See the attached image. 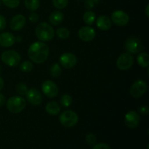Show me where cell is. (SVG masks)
<instances>
[{"mask_svg": "<svg viewBox=\"0 0 149 149\" xmlns=\"http://www.w3.org/2000/svg\"><path fill=\"white\" fill-rule=\"evenodd\" d=\"M49 47L42 42H36L32 44L28 50V55L35 63H42L49 55Z\"/></svg>", "mask_w": 149, "mask_h": 149, "instance_id": "6da1fadb", "label": "cell"}, {"mask_svg": "<svg viewBox=\"0 0 149 149\" xmlns=\"http://www.w3.org/2000/svg\"><path fill=\"white\" fill-rule=\"evenodd\" d=\"M36 36L42 42H49L55 36V31L53 28L47 23H39L35 30Z\"/></svg>", "mask_w": 149, "mask_h": 149, "instance_id": "7a4b0ae2", "label": "cell"}, {"mask_svg": "<svg viewBox=\"0 0 149 149\" xmlns=\"http://www.w3.org/2000/svg\"><path fill=\"white\" fill-rule=\"evenodd\" d=\"M26 106V101L21 96H13L7 101V108L11 113H18L23 111Z\"/></svg>", "mask_w": 149, "mask_h": 149, "instance_id": "3957f363", "label": "cell"}, {"mask_svg": "<svg viewBox=\"0 0 149 149\" xmlns=\"http://www.w3.org/2000/svg\"><path fill=\"white\" fill-rule=\"evenodd\" d=\"M1 59L8 66L14 67L19 65L21 61L20 54L15 50H6L1 54Z\"/></svg>", "mask_w": 149, "mask_h": 149, "instance_id": "277c9868", "label": "cell"}, {"mask_svg": "<svg viewBox=\"0 0 149 149\" xmlns=\"http://www.w3.org/2000/svg\"><path fill=\"white\" fill-rule=\"evenodd\" d=\"M78 115L73 111H65L61 114L60 122L65 127H72L78 122Z\"/></svg>", "mask_w": 149, "mask_h": 149, "instance_id": "5b68a950", "label": "cell"}, {"mask_svg": "<svg viewBox=\"0 0 149 149\" xmlns=\"http://www.w3.org/2000/svg\"><path fill=\"white\" fill-rule=\"evenodd\" d=\"M133 63L134 58L130 53H127V52L122 54L118 58L117 61H116L117 68L122 71L130 69L132 66Z\"/></svg>", "mask_w": 149, "mask_h": 149, "instance_id": "8992f818", "label": "cell"}, {"mask_svg": "<svg viewBox=\"0 0 149 149\" xmlns=\"http://www.w3.org/2000/svg\"><path fill=\"white\" fill-rule=\"evenodd\" d=\"M147 90V84L143 80H137L130 87V93L132 97L138 98L143 95Z\"/></svg>", "mask_w": 149, "mask_h": 149, "instance_id": "52a82bcc", "label": "cell"}, {"mask_svg": "<svg viewBox=\"0 0 149 149\" xmlns=\"http://www.w3.org/2000/svg\"><path fill=\"white\" fill-rule=\"evenodd\" d=\"M125 48L130 53L132 54H137L143 49V47L140 39L135 36H131L127 39Z\"/></svg>", "mask_w": 149, "mask_h": 149, "instance_id": "ba28073f", "label": "cell"}, {"mask_svg": "<svg viewBox=\"0 0 149 149\" xmlns=\"http://www.w3.org/2000/svg\"><path fill=\"white\" fill-rule=\"evenodd\" d=\"M42 92L46 96L49 98H54L58 94V88L54 81L47 80L44 81L42 86Z\"/></svg>", "mask_w": 149, "mask_h": 149, "instance_id": "9c48e42d", "label": "cell"}, {"mask_svg": "<svg viewBox=\"0 0 149 149\" xmlns=\"http://www.w3.org/2000/svg\"><path fill=\"white\" fill-rule=\"evenodd\" d=\"M111 20L114 24L119 26H125L129 22V15L122 10H116L111 14Z\"/></svg>", "mask_w": 149, "mask_h": 149, "instance_id": "30bf717a", "label": "cell"}, {"mask_svg": "<svg viewBox=\"0 0 149 149\" xmlns=\"http://www.w3.org/2000/svg\"><path fill=\"white\" fill-rule=\"evenodd\" d=\"M60 63L63 68H71L77 64V59L75 55L71 52H65L60 57Z\"/></svg>", "mask_w": 149, "mask_h": 149, "instance_id": "8fae6325", "label": "cell"}, {"mask_svg": "<svg viewBox=\"0 0 149 149\" xmlns=\"http://www.w3.org/2000/svg\"><path fill=\"white\" fill-rule=\"evenodd\" d=\"M79 37L84 42L93 41L95 37V31L90 26H83L78 32Z\"/></svg>", "mask_w": 149, "mask_h": 149, "instance_id": "7c38bea8", "label": "cell"}, {"mask_svg": "<svg viewBox=\"0 0 149 149\" xmlns=\"http://www.w3.org/2000/svg\"><path fill=\"white\" fill-rule=\"evenodd\" d=\"M26 97L27 100L33 106H38L40 105L42 102V96L40 92L35 88H31L28 90L26 93Z\"/></svg>", "mask_w": 149, "mask_h": 149, "instance_id": "4fadbf2b", "label": "cell"}, {"mask_svg": "<svg viewBox=\"0 0 149 149\" xmlns=\"http://www.w3.org/2000/svg\"><path fill=\"white\" fill-rule=\"evenodd\" d=\"M125 122L127 127L129 128H136L139 125L140 116L136 111H129L125 117Z\"/></svg>", "mask_w": 149, "mask_h": 149, "instance_id": "5bb4252c", "label": "cell"}, {"mask_svg": "<svg viewBox=\"0 0 149 149\" xmlns=\"http://www.w3.org/2000/svg\"><path fill=\"white\" fill-rule=\"evenodd\" d=\"M26 17L23 15H17L14 16L10 21V29L13 31L21 30L26 25Z\"/></svg>", "mask_w": 149, "mask_h": 149, "instance_id": "9a60e30c", "label": "cell"}, {"mask_svg": "<svg viewBox=\"0 0 149 149\" xmlns=\"http://www.w3.org/2000/svg\"><path fill=\"white\" fill-rule=\"evenodd\" d=\"M15 37L9 32H4L0 34V45L4 47L13 46L15 42Z\"/></svg>", "mask_w": 149, "mask_h": 149, "instance_id": "2e32d148", "label": "cell"}, {"mask_svg": "<svg viewBox=\"0 0 149 149\" xmlns=\"http://www.w3.org/2000/svg\"><path fill=\"white\" fill-rule=\"evenodd\" d=\"M111 20L106 15H100L96 20V26L99 29L103 31H107L111 27Z\"/></svg>", "mask_w": 149, "mask_h": 149, "instance_id": "e0dca14e", "label": "cell"}, {"mask_svg": "<svg viewBox=\"0 0 149 149\" xmlns=\"http://www.w3.org/2000/svg\"><path fill=\"white\" fill-rule=\"evenodd\" d=\"M63 20V14L61 11H54L49 15V21L53 26H58Z\"/></svg>", "mask_w": 149, "mask_h": 149, "instance_id": "ac0fdd59", "label": "cell"}, {"mask_svg": "<svg viewBox=\"0 0 149 149\" xmlns=\"http://www.w3.org/2000/svg\"><path fill=\"white\" fill-rule=\"evenodd\" d=\"M45 109H46V111L52 116H55V115L58 114L59 112L61 111V106L55 101L48 102L47 103Z\"/></svg>", "mask_w": 149, "mask_h": 149, "instance_id": "d6986e66", "label": "cell"}, {"mask_svg": "<svg viewBox=\"0 0 149 149\" xmlns=\"http://www.w3.org/2000/svg\"><path fill=\"white\" fill-rule=\"evenodd\" d=\"M138 64L143 68H147L149 65V56L146 52H141L137 57Z\"/></svg>", "mask_w": 149, "mask_h": 149, "instance_id": "ffe728a7", "label": "cell"}, {"mask_svg": "<svg viewBox=\"0 0 149 149\" xmlns=\"http://www.w3.org/2000/svg\"><path fill=\"white\" fill-rule=\"evenodd\" d=\"M83 20H84V23H87V24L93 25L96 20L95 13L91 10H88L83 15Z\"/></svg>", "mask_w": 149, "mask_h": 149, "instance_id": "44dd1931", "label": "cell"}, {"mask_svg": "<svg viewBox=\"0 0 149 149\" xmlns=\"http://www.w3.org/2000/svg\"><path fill=\"white\" fill-rule=\"evenodd\" d=\"M25 6L30 11H35L38 10L40 6L39 0H25Z\"/></svg>", "mask_w": 149, "mask_h": 149, "instance_id": "7402d4cb", "label": "cell"}, {"mask_svg": "<svg viewBox=\"0 0 149 149\" xmlns=\"http://www.w3.org/2000/svg\"><path fill=\"white\" fill-rule=\"evenodd\" d=\"M56 34L60 39H66L69 37L70 31L68 29L65 27L58 28L56 31Z\"/></svg>", "mask_w": 149, "mask_h": 149, "instance_id": "603a6c76", "label": "cell"}, {"mask_svg": "<svg viewBox=\"0 0 149 149\" xmlns=\"http://www.w3.org/2000/svg\"><path fill=\"white\" fill-rule=\"evenodd\" d=\"M50 74L52 77H58L61 76V73H62V69L61 67L58 63H55L50 68Z\"/></svg>", "mask_w": 149, "mask_h": 149, "instance_id": "cb8c5ba5", "label": "cell"}, {"mask_svg": "<svg viewBox=\"0 0 149 149\" xmlns=\"http://www.w3.org/2000/svg\"><path fill=\"white\" fill-rule=\"evenodd\" d=\"M33 65L31 61H24L21 63L20 69L23 72H30L33 70Z\"/></svg>", "mask_w": 149, "mask_h": 149, "instance_id": "d4e9b609", "label": "cell"}, {"mask_svg": "<svg viewBox=\"0 0 149 149\" xmlns=\"http://www.w3.org/2000/svg\"><path fill=\"white\" fill-rule=\"evenodd\" d=\"M68 0H52V4L55 8L62 10L68 5Z\"/></svg>", "mask_w": 149, "mask_h": 149, "instance_id": "484cf974", "label": "cell"}, {"mask_svg": "<svg viewBox=\"0 0 149 149\" xmlns=\"http://www.w3.org/2000/svg\"><path fill=\"white\" fill-rule=\"evenodd\" d=\"M16 91L20 95H26V93L28 92V87L27 85L24 83H18L16 85Z\"/></svg>", "mask_w": 149, "mask_h": 149, "instance_id": "4316f807", "label": "cell"}, {"mask_svg": "<svg viewBox=\"0 0 149 149\" xmlns=\"http://www.w3.org/2000/svg\"><path fill=\"white\" fill-rule=\"evenodd\" d=\"M73 99L69 95H63L61 98V103L64 107H68L71 105Z\"/></svg>", "mask_w": 149, "mask_h": 149, "instance_id": "83f0119b", "label": "cell"}, {"mask_svg": "<svg viewBox=\"0 0 149 149\" xmlns=\"http://www.w3.org/2000/svg\"><path fill=\"white\" fill-rule=\"evenodd\" d=\"M1 1L9 8H15L20 4V0H1Z\"/></svg>", "mask_w": 149, "mask_h": 149, "instance_id": "f1b7e54d", "label": "cell"}, {"mask_svg": "<svg viewBox=\"0 0 149 149\" xmlns=\"http://www.w3.org/2000/svg\"><path fill=\"white\" fill-rule=\"evenodd\" d=\"M96 136L93 133H88L86 135V141L89 145H94L96 142Z\"/></svg>", "mask_w": 149, "mask_h": 149, "instance_id": "f546056e", "label": "cell"}, {"mask_svg": "<svg viewBox=\"0 0 149 149\" xmlns=\"http://www.w3.org/2000/svg\"><path fill=\"white\" fill-rule=\"evenodd\" d=\"M93 149H111V148L108 144L104 143H99L95 144L93 146Z\"/></svg>", "mask_w": 149, "mask_h": 149, "instance_id": "4dcf8cb0", "label": "cell"}, {"mask_svg": "<svg viewBox=\"0 0 149 149\" xmlns=\"http://www.w3.org/2000/svg\"><path fill=\"white\" fill-rule=\"evenodd\" d=\"M95 4V2L94 0H86L84 7H85V8L87 10H90L91 9H93L94 7Z\"/></svg>", "mask_w": 149, "mask_h": 149, "instance_id": "1f68e13d", "label": "cell"}, {"mask_svg": "<svg viewBox=\"0 0 149 149\" xmlns=\"http://www.w3.org/2000/svg\"><path fill=\"white\" fill-rule=\"evenodd\" d=\"M6 19L2 15H0V31H3L6 27Z\"/></svg>", "mask_w": 149, "mask_h": 149, "instance_id": "d6a6232c", "label": "cell"}, {"mask_svg": "<svg viewBox=\"0 0 149 149\" xmlns=\"http://www.w3.org/2000/svg\"><path fill=\"white\" fill-rule=\"evenodd\" d=\"M29 20H30V21L31 23H35L39 20V16H38V15L36 13H32L30 15V16H29Z\"/></svg>", "mask_w": 149, "mask_h": 149, "instance_id": "836d02e7", "label": "cell"}, {"mask_svg": "<svg viewBox=\"0 0 149 149\" xmlns=\"http://www.w3.org/2000/svg\"><path fill=\"white\" fill-rule=\"evenodd\" d=\"M139 111L141 112L142 114H147L148 113V108L147 106H141L139 109Z\"/></svg>", "mask_w": 149, "mask_h": 149, "instance_id": "e575fe53", "label": "cell"}, {"mask_svg": "<svg viewBox=\"0 0 149 149\" xmlns=\"http://www.w3.org/2000/svg\"><path fill=\"white\" fill-rule=\"evenodd\" d=\"M5 103H6L5 97H4V95L1 94V93H0V106H4Z\"/></svg>", "mask_w": 149, "mask_h": 149, "instance_id": "d590c367", "label": "cell"}, {"mask_svg": "<svg viewBox=\"0 0 149 149\" xmlns=\"http://www.w3.org/2000/svg\"><path fill=\"white\" fill-rule=\"evenodd\" d=\"M4 80H3V79L0 77V90H1L3 89V87H4Z\"/></svg>", "mask_w": 149, "mask_h": 149, "instance_id": "8d00e7d4", "label": "cell"}, {"mask_svg": "<svg viewBox=\"0 0 149 149\" xmlns=\"http://www.w3.org/2000/svg\"><path fill=\"white\" fill-rule=\"evenodd\" d=\"M149 4H147L146 7V16L147 17H149Z\"/></svg>", "mask_w": 149, "mask_h": 149, "instance_id": "74e56055", "label": "cell"}, {"mask_svg": "<svg viewBox=\"0 0 149 149\" xmlns=\"http://www.w3.org/2000/svg\"><path fill=\"white\" fill-rule=\"evenodd\" d=\"M1 65H0V73H1Z\"/></svg>", "mask_w": 149, "mask_h": 149, "instance_id": "f35d334b", "label": "cell"}, {"mask_svg": "<svg viewBox=\"0 0 149 149\" xmlns=\"http://www.w3.org/2000/svg\"><path fill=\"white\" fill-rule=\"evenodd\" d=\"M1 3H2V1H1V0H0V6H1Z\"/></svg>", "mask_w": 149, "mask_h": 149, "instance_id": "ab89813d", "label": "cell"}, {"mask_svg": "<svg viewBox=\"0 0 149 149\" xmlns=\"http://www.w3.org/2000/svg\"><path fill=\"white\" fill-rule=\"evenodd\" d=\"M17 39H18V41H20V37H18Z\"/></svg>", "mask_w": 149, "mask_h": 149, "instance_id": "60d3db41", "label": "cell"}]
</instances>
